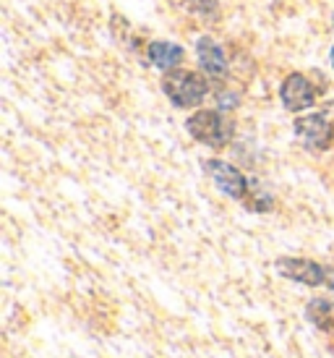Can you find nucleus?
Returning <instances> with one entry per match:
<instances>
[{
  "mask_svg": "<svg viewBox=\"0 0 334 358\" xmlns=\"http://www.w3.org/2000/svg\"><path fill=\"white\" fill-rule=\"evenodd\" d=\"M308 319L314 322L319 329H329L334 324V303H329L326 299H314L308 303Z\"/></svg>",
  "mask_w": 334,
  "mask_h": 358,
  "instance_id": "1a4fd4ad",
  "label": "nucleus"
},
{
  "mask_svg": "<svg viewBox=\"0 0 334 358\" xmlns=\"http://www.w3.org/2000/svg\"><path fill=\"white\" fill-rule=\"evenodd\" d=\"M162 87L177 108H196L207 94V81L194 71H170Z\"/></svg>",
  "mask_w": 334,
  "mask_h": 358,
  "instance_id": "f03ea898",
  "label": "nucleus"
},
{
  "mask_svg": "<svg viewBox=\"0 0 334 358\" xmlns=\"http://www.w3.org/2000/svg\"><path fill=\"white\" fill-rule=\"evenodd\" d=\"M149 58L162 71L175 69L177 63L183 60V48H177L173 42H152L149 45Z\"/></svg>",
  "mask_w": 334,
  "mask_h": 358,
  "instance_id": "6e6552de",
  "label": "nucleus"
},
{
  "mask_svg": "<svg viewBox=\"0 0 334 358\" xmlns=\"http://www.w3.org/2000/svg\"><path fill=\"white\" fill-rule=\"evenodd\" d=\"M279 97H282V105H285L287 110L298 113V110H305V108H311V105H314L316 92H314V87L308 84L305 76L293 73V76H287L285 84H282Z\"/></svg>",
  "mask_w": 334,
  "mask_h": 358,
  "instance_id": "423d86ee",
  "label": "nucleus"
},
{
  "mask_svg": "<svg viewBox=\"0 0 334 358\" xmlns=\"http://www.w3.org/2000/svg\"><path fill=\"white\" fill-rule=\"evenodd\" d=\"M186 129L196 141L209 144L215 150L225 147L227 141H230V136H233V123L225 115H219L217 110H198L196 115L188 118Z\"/></svg>",
  "mask_w": 334,
  "mask_h": 358,
  "instance_id": "f257e3e1",
  "label": "nucleus"
},
{
  "mask_svg": "<svg viewBox=\"0 0 334 358\" xmlns=\"http://www.w3.org/2000/svg\"><path fill=\"white\" fill-rule=\"evenodd\" d=\"M196 52H198V63H201V69L207 71L209 76H222V73L227 71L225 52H222V48H219L215 40L201 37L198 45H196Z\"/></svg>",
  "mask_w": 334,
  "mask_h": 358,
  "instance_id": "0eeeda50",
  "label": "nucleus"
},
{
  "mask_svg": "<svg viewBox=\"0 0 334 358\" xmlns=\"http://www.w3.org/2000/svg\"><path fill=\"white\" fill-rule=\"evenodd\" d=\"M326 285L334 290V269H329V272H326Z\"/></svg>",
  "mask_w": 334,
  "mask_h": 358,
  "instance_id": "9d476101",
  "label": "nucleus"
},
{
  "mask_svg": "<svg viewBox=\"0 0 334 358\" xmlns=\"http://www.w3.org/2000/svg\"><path fill=\"white\" fill-rule=\"evenodd\" d=\"M332 66H334V50H332Z\"/></svg>",
  "mask_w": 334,
  "mask_h": 358,
  "instance_id": "9b49d317",
  "label": "nucleus"
},
{
  "mask_svg": "<svg viewBox=\"0 0 334 358\" xmlns=\"http://www.w3.org/2000/svg\"><path fill=\"white\" fill-rule=\"evenodd\" d=\"M277 272L290 280H295V282H303V285L316 288V285L326 282V272H329V269H324L321 264L311 262V259L282 257V259H277Z\"/></svg>",
  "mask_w": 334,
  "mask_h": 358,
  "instance_id": "20e7f679",
  "label": "nucleus"
},
{
  "mask_svg": "<svg viewBox=\"0 0 334 358\" xmlns=\"http://www.w3.org/2000/svg\"><path fill=\"white\" fill-rule=\"evenodd\" d=\"M204 168H207V173L212 176L215 186L222 191L225 196H230V199H246L248 180L240 170L233 168L230 162H222V159H209Z\"/></svg>",
  "mask_w": 334,
  "mask_h": 358,
  "instance_id": "7ed1b4c3",
  "label": "nucleus"
},
{
  "mask_svg": "<svg viewBox=\"0 0 334 358\" xmlns=\"http://www.w3.org/2000/svg\"><path fill=\"white\" fill-rule=\"evenodd\" d=\"M295 134L311 150H326L334 139L332 123L324 115H305V118L295 120Z\"/></svg>",
  "mask_w": 334,
  "mask_h": 358,
  "instance_id": "39448f33",
  "label": "nucleus"
}]
</instances>
